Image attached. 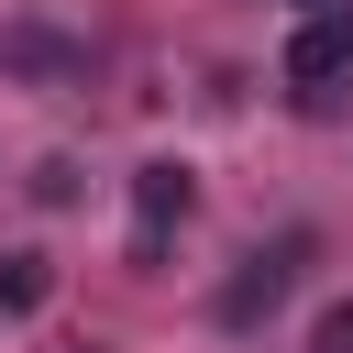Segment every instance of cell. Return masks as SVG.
<instances>
[{
  "label": "cell",
  "instance_id": "6da1fadb",
  "mask_svg": "<svg viewBox=\"0 0 353 353\" xmlns=\"http://www.w3.org/2000/svg\"><path fill=\"white\" fill-rule=\"evenodd\" d=\"M298 265H309V232H276V243H254V254L232 265V287H221V331H265V320L287 309Z\"/></svg>",
  "mask_w": 353,
  "mask_h": 353
},
{
  "label": "cell",
  "instance_id": "7a4b0ae2",
  "mask_svg": "<svg viewBox=\"0 0 353 353\" xmlns=\"http://www.w3.org/2000/svg\"><path fill=\"white\" fill-rule=\"evenodd\" d=\"M342 77H353V0H320V11H309V22L287 33V88H298V99L320 110V99H331Z\"/></svg>",
  "mask_w": 353,
  "mask_h": 353
},
{
  "label": "cell",
  "instance_id": "3957f363",
  "mask_svg": "<svg viewBox=\"0 0 353 353\" xmlns=\"http://www.w3.org/2000/svg\"><path fill=\"white\" fill-rule=\"evenodd\" d=\"M188 210H199V176H188L176 154H154V165L132 176V265H165V243H176Z\"/></svg>",
  "mask_w": 353,
  "mask_h": 353
},
{
  "label": "cell",
  "instance_id": "277c9868",
  "mask_svg": "<svg viewBox=\"0 0 353 353\" xmlns=\"http://www.w3.org/2000/svg\"><path fill=\"white\" fill-rule=\"evenodd\" d=\"M44 298H55V265L44 254H0V320H33Z\"/></svg>",
  "mask_w": 353,
  "mask_h": 353
},
{
  "label": "cell",
  "instance_id": "5b68a950",
  "mask_svg": "<svg viewBox=\"0 0 353 353\" xmlns=\"http://www.w3.org/2000/svg\"><path fill=\"white\" fill-rule=\"evenodd\" d=\"M33 199L66 210V199H77V154H44V165H33Z\"/></svg>",
  "mask_w": 353,
  "mask_h": 353
},
{
  "label": "cell",
  "instance_id": "8992f818",
  "mask_svg": "<svg viewBox=\"0 0 353 353\" xmlns=\"http://www.w3.org/2000/svg\"><path fill=\"white\" fill-rule=\"evenodd\" d=\"M309 353H353V298H342V309H320V331H309Z\"/></svg>",
  "mask_w": 353,
  "mask_h": 353
},
{
  "label": "cell",
  "instance_id": "52a82bcc",
  "mask_svg": "<svg viewBox=\"0 0 353 353\" xmlns=\"http://www.w3.org/2000/svg\"><path fill=\"white\" fill-rule=\"evenodd\" d=\"M309 11H320V0H309Z\"/></svg>",
  "mask_w": 353,
  "mask_h": 353
}]
</instances>
